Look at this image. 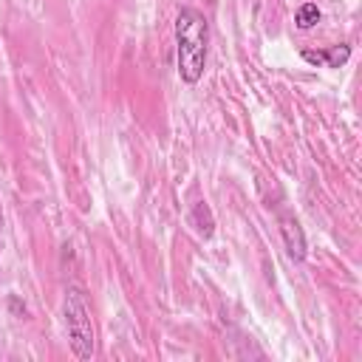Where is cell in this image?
<instances>
[{"label":"cell","instance_id":"6da1fadb","mask_svg":"<svg viewBox=\"0 0 362 362\" xmlns=\"http://www.w3.org/2000/svg\"><path fill=\"white\" fill-rule=\"evenodd\" d=\"M209 45V23L198 8H181L175 17V68L187 85L204 76Z\"/></svg>","mask_w":362,"mask_h":362},{"label":"cell","instance_id":"7a4b0ae2","mask_svg":"<svg viewBox=\"0 0 362 362\" xmlns=\"http://www.w3.org/2000/svg\"><path fill=\"white\" fill-rule=\"evenodd\" d=\"M62 322H65V331H68L71 351L79 359H90L93 351H96V331H93L88 300H85L82 288H76V286H68L65 288V297H62Z\"/></svg>","mask_w":362,"mask_h":362},{"label":"cell","instance_id":"3957f363","mask_svg":"<svg viewBox=\"0 0 362 362\" xmlns=\"http://www.w3.org/2000/svg\"><path fill=\"white\" fill-rule=\"evenodd\" d=\"M280 235H283V243H286L288 255L294 260H303L305 257V235H303L294 215H286V212L280 215Z\"/></svg>","mask_w":362,"mask_h":362},{"label":"cell","instance_id":"277c9868","mask_svg":"<svg viewBox=\"0 0 362 362\" xmlns=\"http://www.w3.org/2000/svg\"><path fill=\"white\" fill-rule=\"evenodd\" d=\"M351 57V45L339 42V45H331L328 51H303V59L311 62V65H328V68H339L345 65Z\"/></svg>","mask_w":362,"mask_h":362},{"label":"cell","instance_id":"5b68a950","mask_svg":"<svg viewBox=\"0 0 362 362\" xmlns=\"http://www.w3.org/2000/svg\"><path fill=\"white\" fill-rule=\"evenodd\" d=\"M189 221L195 223V229H198V232H201L204 238H209V235H212V226H215V223H212V215H209V206H206L204 201L192 206V215H189Z\"/></svg>","mask_w":362,"mask_h":362},{"label":"cell","instance_id":"8992f818","mask_svg":"<svg viewBox=\"0 0 362 362\" xmlns=\"http://www.w3.org/2000/svg\"><path fill=\"white\" fill-rule=\"evenodd\" d=\"M320 17H322V11H320L314 3H303V6L297 8V14H294V23H297L300 28H314V25L320 23Z\"/></svg>","mask_w":362,"mask_h":362}]
</instances>
